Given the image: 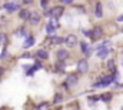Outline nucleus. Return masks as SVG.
I'll return each instance as SVG.
<instances>
[{"mask_svg":"<svg viewBox=\"0 0 123 110\" xmlns=\"http://www.w3.org/2000/svg\"><path fill=\"white\" fill-rule=\"evenodd\" d=\"M63 13H64V7H63V6H55V7L50 10V14H49V16H50L52 19H59Z\"/></svg>","mask_w":123,"mask_h":110,"instance_id":"nucleus-1","label":"nucleus"},{"mask_svg":"<svg viewBox=\"0 0 123 110\" xmlns=\"http://www.w3.org/2000/svg\"><path fill=\"white\" fill-rule=\"evenodd\" d=\"M102 36H103V30H102V27H100V26H96L94 29H92V36H90V39H92L93 42L99 40Z\"/></svg>","mask_w":123,"mask_h":110,"instance_id":"nucleus-2","label":"nucleus"},{"mask_svg":"<svg viewBox=\"0 0 123 110\" xmlns=\"http://www.w3.org/2000/svg\"><path fill=\"white\" fill-rule=\"evenodd\" d=\"M42 20V16L37 13V12H31L30 13V17H29V23L33 24V26H37Z\"/></svg>","mask_w":123,"mask_h":110,"instance_id":"nucleus-3","label":"nucleus"},{"mask_svg":"<svg viewBox=\"0 0 123 110\" xmlns=\"http://www.w3.org/2000/svg\"><path fill=\"white\" fill-rule=\"evenodd\" d=\"M77 83V76L76 74H69L67 76V80L63 83V87L64 89H69L70 86H73V84H76Z\"/></svg>","mask_w":123,"mask_h":110,"instance_id":"nucleus-4","label":"nucleus"},{"mask_svg":"<svg viewBox=\"0 0 123 110\" xmlns=\"http://www.w3.org/2000/svg\"><path fill=\"white\" fill-rule=\"evenodd\" d=\"M89 70V63H87V60H80L79 63H77V72L79 73H86Z\"/></svg>","mask_w":123,"mask_h":110,"instance_id":"nucleus-5","label":"nucleus"},{"mask_svg":"<svg viewBox=\"0 0 123 110\" xmlns=\"http://www.w3.org/2000/svg\"><path fill=\"white\" fill-rule=\"evenodd\" d=\"M77 42H79V40H77V37H76L74 34H69V36L64 39V43H66L69 47H73V46H76V44H77Z\"/></svg>","mask_w":123,"mask_h":110,"instance_id":"nucleus-6","label":"nucleus"},{"mask_svg":"<svg viewBox=\"0 0 123 110\" xmlns=\"http://www.w3.org/2000/svg\"><path fill=\"white\" fill-rule=\"evenodd\" d=\"M59 27V23H53V22H49L47 24H46V33L47 34H53L55 31H56V29Z\"/></svg>","mask_w":123,"mask_h":110,"instance_id":"nucleus-7","label":"nucleus"},{"mask_svg":"<svg viewBox=\"0 0 123 110\" xmlns=\"http://www.w3.org/2000/svg\"><path fill=\"white\" fill-rule=\"evenodd\" d=\"M7 12H10V13H13V12H16V10H20V6L17 4V3H4V6H3Z\"/></svg>","mask_w":123,"mask_h":110,"instance_id":"nucleus-8","label":"nucleus"},{"mask_svg":"<svg viewBox=\"0 0 123 110\" xmlns=\"http://www.w3.org/2000/svg\"><path fill=\"white\" fill-rule=\"evenodd\" d=\"M29 17H30V12H29L27 9H20V10H19V19H22V20H29Z\"/></svg>","mask_w":123,"mask_h":110,"instance_id":"nucleus-9","label":"nucleus"},{"mask_svg":"<svg viewBox=\"0 0 123 110\" xmlns=\"http://www.w3.org/2000/svg\"><path fill=\"white\" fill-rule=\"evenodd\" d=\"M80 47H82V52L86 53V56H90L92 55V49L89 47V44L86 42H80Z\"/></svg>","mask_w":123,"mask_h":110,"instance_id":"nucleus-10","label":"nucleus"},{"mask_svg":"<svg viewBox=\"0 0 123 110\" xmlns=\"http://www.w3.org/2000/svg\"><path fill=\"white\" fill-rule=\"evenodd\" d=\"M56 56H57V59H59V60H66V59L69 57V52H67V50H64V49H60V50H57Z\"/></svg>","mask_w":123,"mask_h":110,"instance_id":"nucleus-11","label":"nucleus"},{"mask_svg":"<svg viewBox=\"0 0 123 110\" xmlns=\"http://www.w3.org/2000/svg\"><path fill=\"white\" fill-rule=\"evenodd\" d=\"M42 67H43V66H42V63H40V61H36V63H34V66H33L31 69H29V72H27V76H33V73H34L36 70H40Z\"/></svg>","mask_w":123,"mask_h":110,"instance_id":"nucleus-12","label":"nucleus"},{"mask_svg":"<svg viewBox=\"0 0 123 110\" xmlns=\"http://www.w3.org/2000/svg\"><path fill=\"white\" fill-rule=\"evenodd\" d=\"M106 69H107V72H110V73H116V66H115V61L110 59V60H107V63H106Z\"/></svg>","mask_w":123,"mask_h":110,"instance_id":"nucleus-13","label":"nucleus"},{"mask_svg":"<svg viewBox=\"0 0 123 110\" xmlns=\"http://www.w3.org/2000/svg\"><path fill=\"white\" fill-rule=\"evenodd\" d=\"M96 55H97V57H100V59H106V57H107V55H109V49H107V47L99 49Z\"/></svg>","mask_w":123,"mask_h":110,"instance_id":"nucleus-14","label":"nucleus"},{"mask_svg":"<svg viewBox=\"0 0 123 110\" xmlns=\"http://www.w3.org/2000/svg\"><path fill=\"white\" fill-rule=\"evenodd\" d=\"M33 44H34V37H33V36H27V37H26V42L23 43V47H25V49H29Z\"/></svg>","mask_w":123,"mask_h":110,"instance_id":"nucleus-15","label":"nucleus"},{"mask_svg":"<svg viewBox=\"0 0 123 110\" xmlns=\"http://www.w3.org/2000/svg\"><path fill=\"white\" fill-rule=\"evenodd\" d=\"M94 16L96 17H102L103 16V9H102V4L100 3H97L96 7H94Z\"/></svg>","mask_w":123,"mask_h":110,"instance_id":"nucleus-16","label":"nucleus"},{"mask_svg":"<svg viewBox=\"0 0 123 110\" xmlns=\"http://www.w3.org/2000/svg\"><path fill=\"white\" fill-rule=\"evenodd\" d=\"M37 57H39V59H43V60H47V59H49V53H47L46 50L40 49V50H37Z\"/></svg>","mask_w":123,"mask_h":110,"instance_id":"nucleus-17","label":"nucleus"},{"mask_svg":"<svg viewBox=\"0 0 123 110\" xmlns=\"http://www.w3.org/2000/svg\"><path fill=\"white\" fill-rule=\"evenodd\" d=\"M64 67H66L64 60H59V61L56 63V72H60V73H63V72H64Z\"/></svg>","mask_w":123,"mask_h":110,"instance_id":"nucleus-18","label":"nucleus"},{"mask_svg":"<svg viewBox=\"0 0 123 110\" xmlns=\"http://www.w3.org/2000/svg\"><path fill=\"white\" fill-rule=\"evenodd\" d=\"M112 97H113V94H112V93H105V94H102V96H100V100H103V102L109 103V102L112 100Z\"/></svg>","mask_w":123,"mask_h":110,"instance_id":"nucleus-19","label":"nucleus"},{"mask_svg":"<svg viewBox=\"0 0 123 110\" xmlns=\"http://www.w3.org/2000/svg\"><path fill=\"white\" fill-rule=\"evenodd\" d=\"M62 102H63V96H62L60 93H56V94H55L53 103H55V104H59V103H62Z\"/></svg>","mask_w":123,"mask_h":110,"instance_id":"nucleus-20","label":"nucleus"},{"mask_svg":"<svg viewBox=\"0 0 123 110\" xmlns=\"http://www.w3.org/2000/svg\"><path fill=\"white\" fill-rule=\"evenodd\" d=\"M52 40H53V43H55V44H60V43L64 42V39H63V37H57V36H52Z\"/></svg>","mask_w":123,"mask_h":110,"instance_id":"nucleus-21","label":"nucleus"},{"mask_svg":"<svg viewBox=\"0 0 123 110\" xmlns=\"http://www.w3.org/2000/svg\"><path fill=\"white\" fill-rule=\"evenodd\" d=\"M99 100H100V97H97V96H90V97H89V104L93 106V104H94V103H97Z\"/></svg>","mask_w":123,"mask_h":110,"instance_id":"nucleus-22","label":"nucleus"},{"mask_svg":"<svg viewBox=\"0 0 123 110\" xmlns=\"http://www.w3.org/2000/svg\"><path fill=\"white\" fill-rule=\"evenodd\" d=\"M47 109H49V103H47V102L40 103V104H39V107H37V110H47Z\"/></svg>","mask_w":123,"mask_h":110,"instance_id":"nucleus-23","label":"nucleus"},{"mask_svg":"<svg viewBox=\"0 0 123 110\" xmlns=\"http://www.w3.org/2000/svg\"><path fill=\"white\" fill-rule=\"evenodd\" d=\"M7 43V36L4 33H0V44H6Z\"/></svg>","mask_w":123,"mask_h":110,"instance_id":"nucleus-24","label":"nucleus"},{"mask_svg":"<svg viewBox=\"0 0 123 110\" xmlns=\"http://www.w3.org/2000/svg\"><path fill=\"white\" fill-rule=\"evenodd\" d=\"M16 36H26V31H25V29L20 27L17 31H16Z\"/></svg>","mask_w":123,"mask_h":110,"instance_id":"nucleus-25","label":"nucleus"},{"mask_svg":"<svg viewBox=\"0 0 123 110\" xmlns=\"http://www.w3.org/2000/svg\"><path fill=\"white\" fill-rule=\"evenodd\" d=\"M82 33H83L86 37H90V36H92V30H82Z\"/></svg>","mask_w":123,"mask_h":110,"instance_id":"nucleus-26","label":"nucleus"},{"mask_svg":"<svg viewBox=\"0 0 123 110\" xmlns=\"http://www.w3.org/2000/svg\"><path fill=\"white\" fill-rule=\"evenodd\" d=\"M4 57H7V50L4 49L3 52H1V55H0V59H4Z\"/></svg>","mask_w":123,"mask_h":110,"instance_id":"nucleus-27","label":"nucleus"},{"mask_svg":"<svg viewBox=\"0 0 123 110\" xmlns=\"http://www.w3.org/2000/svg\"><path fill=\"white\" fill-rule=\"evenodd\" d=\"M47 1H49V0H42V1H40L42 7H46V6H47Z\"/></svg>","mask_w":123,"mask_h":110,"instance_id":"nucleus-28","label":"nucleus"},{"mask_svg":"<svg viewBox=\"0 0 123 110\" xmlns=\"http://www.w3.org/2000/svg\"><path fill=\"white\" fill-rule=\"evenodd\" d=\"M30 57H31L30 53H25V55L22 56V59H30Z\"/></svg>","mask_w":123,"mask_h":110,"instance_id":"nucleus-29","label":"nucleus"},{"mask_svg":"<svg viewBox=\"0 0 123 110\" xmlns=\"http://www.w3.org/2000/svg\"><path fill=\"white\" fill-rule=\"evenodd\" d=\"M23 3L25 4H30V3H33V0H23Z\"/></svg>","mask_w":123,"mask_h":110,"instance_id":"nucleus-30","label":"nucleus"},{"mask_svg":"<svg viewBox=\"0 0 123 110\" xmlns=\"http://www.w3.org/2000/svg\"><path fill=\"white\" fill-rule=\"evenodd\" d=\"M4 74V69L3 67H0V76H3Z\"/></svg>","mask_w":123,"mask_h":110,"instance_id":"nucleus-31","label":"nucleus"},{"mask_svg":"<svg viewBox=\"0 0 123 110\" xmlns=\"http://www.w3.org/2000/svg\"><path fill=\"white\" fill-rule=\"evenodd\" d=\"M117 22H123V14H122V16H119V17H117Z\"/></svg>","mask_w":123,"mask_h":110,"instance_id":"nucleus-32","label":"nucleus"},{"mask_svg":"<svg viewBox=\"0 0 123 110\" xmlns=\"http://www.w3.org/2000/svg\"><path fill=\"white\" fill-rule=\"evenodd\" d=\"M3 23H4V17H0V26H1Z\"/></svg>","mask_w":123,"mask_h":110,"instance_id":"nucleus-33","label":"nucleus"},{"mask_svg":"<svg viewBox=\"0 0 123 110\" xmlns=\"http://www.w3.org/2000/svg\"><path fill=\"white\" fill-rule=\"evenodd\" d=\"M62 3H70V1H72V0H60Z\"/></svg>","mask_w":123,"mask_h":110,"instance_id":"nucleus-34","label":"nucleus"},{"mask_svg":"<svg viewBox=\"0 0 123 110\" xmlns=\"http://www.w3.org/2000/svg\"><path fill=\"white\" fill-rule=\"evenodd\" d=\"M122 110H123V107H122Z\"/></svg>","mask_w":123,"mask_h":110,"instance_id":"nucleus-35","label":"nucleus"},{"mask_svg":"<svg viewBox=\"0 0 123 110\" xmlns=\"http://www.w3.org/2000/svg\"><path fill=\"white\" fill-rule=\"evenodd\" d=\"M6 1H7V0H6Z\"/></svg>","mask_w":123,"mask_h":110,"instance_id":"nucleus-36","label":"nucleus"}]
</instances>
